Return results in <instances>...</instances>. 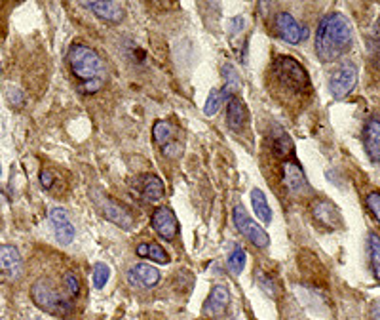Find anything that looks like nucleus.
Masks as SVG:
<instances>
[{"instance_id": "nucleus-1", "label": "nucleus", "mask_w": 380, "mask_h": 320, "mask_svg": "<svg viewBox=\"0 0 380 320\" xmlns=\"http://www.w3.org/2000/svg\"><path fill=\"white\" fill-rule=\"evenodd\" d=\"M354 44V31L350 19L340 12L327 13L316 31V56L319 62L333 63L346 56Z\"/></svg>"}, {"instance_id": "nucleus-2", "label": "nucleus", "mask_w": 380, "mask_h": 320, "mask_svg": "<svg viewBox=\"0 0 380 320\" xmlns=\"http://www.w3.org/2000/svg\"><path fill=\"white\" fill-rule=\"evenodd\" d=\"M69 67L74 80L78 82V92L95 93L105 86L107 82V69L103 59L93 48L86 44H73L69 48Z\"/></svg>"}, {"instance_id": "nucleus-3", "label": "nucleus", "mask_w": 380, "mask_h": 320, "mask_svg": "<svg viewBox=\"0 0 380 320\" xmlns=\"http://www.w3.org/2000/svg\"><path fill=\"white\" fill-rule=\"evenodd\" d=\"M272 71L278 84L291 93H304L310 88L307 69L291 56H278L272 63Z\"/></svg>"}, {"instance_id": "nucleus-4", "label": "nucleus", "mask_w": 380, "mask_h": 320, "mask_svg": "<svg viewBox=\"0 0 380 320\" xmlns=\"http://www.w3.org/2000/svg\"><path fill=\"white\" fill-rule=\"evenodd\" d=\"M31 297L38 309L54 316H71L73 314V303L57 292L48 280H37L31 288Z\"/></svg>"}, {"instance_id": "nucleus-5", "label": "nucleus", "mask_w": 380, "mask_h": 320, "mask_svg": "<svg viewBox=\"0 0 380 320\" xmlns=\"http://www.w3.org/2000/svg\"><path fill=\"white\" fill-rule=\"evenodd\" d=\"M93 200L97 204V208L101 210V214H103L109 222H112L118 227L126 229V231H131L135 225V217L131 216V212H129L126 206H122L120 202H117L114 198L107 197L103 193H95L93 195Z\"/></svg>"}, {"instance_id": "nucleus-6", "label": "nucleus", "mask_w": 380, "mask_h": 320, "mask_svg": "<svg viewBox=\"0 0 380 320\" xmlns=\"http://www.w3.org/2000/svg\"><path fill=\"white\" fill-rule=\"evenodd\" d=\"M232 219H234L236 229H238L239 233L244 234L249 242H251L253 246H257V248L268 246L270 244L268 233H266V231H264L259 223L253 222L244 206H236V208H234Z\"/></svg>"}, {"instance_id": "nucleus-7", "label": "nucleus", "mask_w": 380, "mask_h": 320, "mask_svg": "<svg viewBox=\"0 0 380 320\" xmlns=\"http://www.w3.org/2000/svg\"><path fill=\"white\" fill-rule=\"evenodd\" d=\"M357 84V67L354 63H343L340 67L331 74L329 79V90H331L333 98L344 99L352 93V90Z\"/></svg>"}, {"instance_id": "nucleus-8", "label": "nucleus", "mask_w": 380, "mask_h": 320, "mask_svg": "<svg viewBox=\"0 0 380 320\" xmlns=\"http://www.w3.org/2000/svg\"><path fill=\"white\" fill-rule=\"evenodd\" d=\"M274 31L283 42L299 44L308 38V27H302L289 12H280L274 19Z\"/></svg>"}, {"instance_id": "nucleus-9", "label": "nucleus", "mask_w": 380, "mask_h": 320, "mask_svg": "<svg viewBox=\"0 0 380 320\" xmlns=\"http://www.w3.org/2000/svg\"><path fill=\"white\" fill-rule=\"evenodd\" d=\"M23 275V258L16 246H0V282H13Z\"/></svg>"}, {"instance_id": "nucleus-10", "label": "nucleus", "mask_w": 380, "mask_h": 320, "mask_svg": "<svg viewBox=\"0 0 380 320\" xmlns=\"http://www.w3.org/2000/svg\"><path fill=\"white\" fill-rule=\"evenodd\" d=\"M150 222H153L154 231H156L162 239L173 240L179 234L177 217L173 214V210L167 208V206H160V208L154 210Z\"/></svg>"}, {"instance_id": "nucleus-11", "label": "nucleus", "mask_w": 380, "mask_h": 320, "mask_svg": "<svg viewBox=\"0 0 380 320\" xmlns=\"http://www.w3.org/2000/svg\"><path fill=\"white\" fill-rule=\"evenodd\" d=\"M283 183H285V189L293 195H307L310 191L304 170L295 160H285L283 164Z\"/></svg>"}, {"instance_id": "nucleus-12", "label": "nucleus", "mask_w": 380, "mask_h": 320, "mask_svg": "<svg viewBox=\"0 0 380 320\" xmlns=\"http://www.w3.org/2000/svg\"><path fill=\"white\" fill-rule=\"evenodd\" d=\"M128 282L135 288H154L160 282V271L154 265L137 263L128 271Z\"/></svg>"}, {"instance_id": "nucleus-13", "label": "nucleus", "mask_w": 380, "mask_h": 320, "mask_svg": "<svg viewBox=\"0 0 380 320\" xmlns=\"http://www.w3.org/2000/svg\"><path fill=\"white\" fill-rule=\"evenodd\" d=\"M49 222H52V225H54V233H56V239L59 244L67 246V244L73 242L76 231H74L73 223H71V219H69L65 210L63 208L52 210V212H49Z\"/></svg>"}, {"instance_id": "nucleus-14", "label": "nucleus", "mask_w": 380, "mask_h": 320, "mask_svg": "<svg viewBox=\"0 0 380 320\" xmlns=\"http://www.w3.org/2000/svg\"><path fill=\"white\" fill-rule=\"evenodd\" d=\"M228 303H230V292H228L227 286L222 284H217L213 286V290L209 292L208 299L203 303L202 313L206 316H219L227 311Z\"/></svg>"}, {"instance_id": "nucleus-15", "label": "nucleus", "mask_w": 380, "mask_h": 320, "mask_svg": "<svg viewBox=\"0 0 380 320\" xmlns=\"http://www.w3.org/2000/svg\"><path fill=\"white\" fill-rule=\"evenodd\" d=\"M363 145H365V153L369 154L371 162H379L380 160V122L376 117H371L365 122L363 128Z\"/></svg>"}, {"instance_id": "nucleus-16", "label": "nucleus", "mask_w": 380, "mask_h": 320, "mask_svg": "<svg viewBox=\"0 0 380 320\" xmlns=\"http://www.w3.org/2000/svg\"><path fill=\"white\" fill-rule=\"evenodd\" d=\"M82 6L90 8L99 19H103L107 23H122L124 19V6L122 4H118V2H97V0H93V2H82Z\"/></svg>"}, {"instance_id": "nucleus-17", "label": "nucleus", "mask_w": 380, "mask_h": 320, "mask_svg": "<svg viewBox=\"0 0 380 320\" xmlns=\"http://www.w3.org/2000/svg\"><path fill=\"white\" fill-rule=\"evenodd\" d=\"M312 216L314 219L325 227L335 229L343 223V217L338 214L337 206L329 200H314L312 202Z\"/></svg>"}, {"instance_id": "nucleus-18", "label": "nucleus", "mask_w": 380, "mask_h": 320, "mask_svg": "<svg viewBox=\"0 0 380 320\" xmlns=\"http://www.w3.org/2000/svg\"><path fill=\"white\" fill-rule=\"evenodd\" d=\"M227 124L228 128L239 134L244 132L247 124V107L244 105V101L239 98H230L228 101V109H227Z\"/></svg>"}, {"instance_id": "nucleus-19", "label": "nucleus", "mask_w": 380, "mask_h": 320, "mask_svg": "<svg viewBox=\"0 0 380 320\" xmlns=\"http://www.w3.org/2000/svg\"><path fill=\"white\" fill-rule=\"evenodd\" d=\"M139 191H141V197L147 200V202H156L160 198L164 197V183L158 176L154 173H147V176H141L139 179Z\"/></svg>"}, {"instance_id": "nucleus-20", "label": "nucleus", "mask_w": 380, "mask_h": 320, "mask_svg": "<svg viewBox=\"0 0 380 320\" xmlns=\"http://www.w3.org/2000/svg\"><path fill=\"white\" fill-rule=\"evenodd\" d=\"M251 204L253 210H255V216L259 217V222L268 225L272 222V210H270L268 202H266V197L261 189H253L251 191Z\"/></svg>"}, {"instance_id": "nucleus-21", "label": "nucleus", "mask_w": 380, "mask_h": 320, "mask_svg": "<svg viewBox=\"0 0 380 320\" xmlns=\"http://www.w3.org/2000/svg\"><path fill=\"white\" fill-rule=\"evenodd\" d=\"M222 76H225V90H222V98H234V93L238 92L239 86H242V80H239L238 71L227 63L225 67H222Z\"/></svg>"}, {"instance_id": "nucleus-22", "label": "nucleus", "mask_w": 380, "mask_h": 320, "mask_svg": "<svg viewBox=\"0 0 380 320\" xmlns=\"http://www.w3.org/2000/svg\"><path fill=\"white\" fill-rule=\"evenodd\" d=\"M173 136H175V130L170 122L166 120H156L153 126V137L154 142L162 145V147H166L170 143H173Z\"/></svg>"}, {"instance_id": "nucleus-23", "label": "nucleus", "mask_w": 380, "mask_h": 320, "mask_svg": "<svg viewBox=\"0 0 380 320\" xmlns=\"http://www.w3.org/2000/svg\"><path fill=\"white\" fill-rule=\"evenodd\" d=\"M293 153L295 147L291 137L287 134H283V130H280V134L274 139V154H276L278 159H289V156H293Z\"/></svg>"}, {"instance_id": "nucleus-24", "label": "nucleus", "mask_w": 380, "mask_h": 320, "mask_svg": "<svg viewBox=\"0 0 380 320\" xmlns=\"http://www.w3.org/2000/svg\"><path fill=\"white\" fill-rule=\"evenodd\" d=\"M369 252H371V265H373L374 278L380 277V239L376 233L369 234Z\"/></svg>"}, {"instance_id": "nucleus-25", "label": "nucleus", "mask_w": 380, "mask_h": 320, "mask_svg": "<svg viewBox=\"0 0 380 320\" xmlns=\"http://www.w3.org/2000/svg\"><path fill=\"white\" fill-rule=\"evenodd\" d=\"M244 267H246V250L236 246L234 252L228 256V271L232 273V275H239V273L244 271Z\"/></svg>"}, {"instance_id": "nucleus-26", "label": "nucleus", "mask_w": 380, "mask_h": 320, "mask_svg": "<svg viewBox=\"0 0 380 320\" xmlns=\"http://www.w3.org/2000/svg\"><path fill=\"white\" fill-rule=\"evenodd\" d=\"M222 101H225V98H222L221 90H217V88H213V90L209 92V98H208V101H206L203 113H206L208 117H213L215 113L219 111V107H221Z\"/></svg>"}, {"instance_id": "nucleus-27", "label": "nucleus", "mask_w": 380, "mask_h": 320, "mask_svg": "<svg viewBox=\"0 0 380 320\" xmlns=\"http://www.w3.org/2000/svg\"><path fill=\"white\" fill-rule=\"evenodd\" d=\"M109 278H111V269H109V265L95 263V267H93V286L97 290H101L105 284L109 282Z\"/></svg>"}, {"instance_id": "nucleus-28", "label": "nucleus", "mask_w": 380, "mask_h": 320, "mask_svg": "<svg viewBox=\"0 0 380 320\" xmlns=\"http://www.w3.org/2000/svg\"><path fill=\"white\" fill-rule=\"evenodd\" d=\"M147 258H150L153 261L162 265H166L167 261H170V256H167L164 248L160 246L158 242H150V244H147Z\"/></svg>"}, {"instance_id": "nucleus-29", "label": "nucleus", "mask_w": 380, "mask_h": 320, "mask_svg": "<svg viewBox=\"0 0 380 320\" xmlns=\"http://www.w3.org/2000/svg\"><path fill=\"white\" fill-rule=\"evenodd\" d=\"M365 204H367V210L371 212V216H373L374 222H379L380 219V195L376 191L369 193L367 198H365Z\"/></svg>"}, {"instance_id": "nucleus-30", "label": "nucleus", "mask_w": 380, "mask_h": 320, "mask_svg": "<svg viewBox=\"0 0 380 320\" xmlns=\"http://www.w3.org/2000/svg\"><path fill=\"white\" fill-rule=\"evenodd\" d=\"M65 284H67L69 296L78 297V294H80V280H78V277L74 275V273H67V275H65Z\"/></svg>"}, {"instance_id": "nucleus-31", "label": "nucleus", "mask_w": 380, "mask_h": 320, "mask_svg": "<svg viewBox=\"0 0 380 320\" xmlns=\"http://www.w3.org/2000/svg\"><path fill=\"white\" fill-rule=\"evenodd\" d=\"M244 27H246V19L238 16V18H232L228 21V35L234 37V35H238L239 31H244Z\"/></svg>"}, {"instance_id": "nucleus-32", "label": "nucleus", "mask_w": 380, "mask_h": 320, "mask_svg": "<svg viewBox=\"0 0 380 320\" xmlns=\"http://www.w3.org/2000/svg\"><path fill=\"white\" fill-rule=\"evenodd\" d=\"M6 96H8V101L12 105H16V107H21L23 105V93H21V90L16 86H10L6 90Z\"/></svg>"}, {"instance_id": "nucleus-33", "label": "nucleus", "mask_w": 380, "mask_h": 320, "mask_svg": "<svg viewBox=\"0 0 380 320\" xmlns=\"http://www.w3.org/2000/svg\"><path fill=\"white\" fill-rule=\"evenodd\" d=\"M54 181H56L54 173L48 172V170L40 172V183H42L44 189H52V187H54Z\"/></svg>"}, {"instance_id": "nucleus-34", "label": "nucleus", "mask_w": 380, "mask_h": 320, "mask_svg": "<svg viewBox=\"0 0 380 320\" xmlns=\"http://www.w3.org/2000/svg\"><path fill=\"white\" fill-rule=\"evenodd\" d=\"M371 316H373V320H379V302L373 303V309H371Z\"/></svg>"}, {"instance_id": "nucleus-35", "label": "nucleus", "mask_w": 380, "mask_h": 320, "mask_svg": "<svg viewBox=\"0 0 380 320\" xmlns=\"http://www.w3.org/2000/svg\"><path fill=\"white\" fill-rule=\"evenodd\" d=\"M0 173H2V168H0Z\"/></svg>"}, {"instance_id": "nucleus-36", "label": "nucleus", "mask_w": 380, "mask_h": 320, "mask_svg": "<svg viewBox=\"0 0 380 320\" xmlns=\"http://www.w3.org/2000/svg\"><path fill=\"white\" fill-rule=\"evenodd\" d=\"M38 320H40V319H38Z\"/></svg>"}]
</instances>
